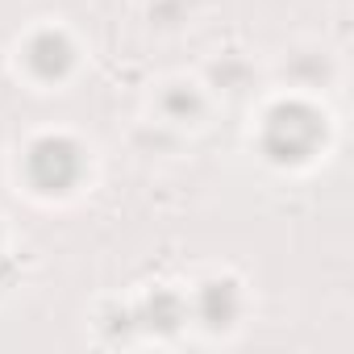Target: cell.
I'll list each match as a JSON object with an SVG mask.
<instances>
[{
    "instance_id": "6da1fadb",
    "label": "cell",
    "mask_w": 354,
    "mask_h": 354,
    "mask_svg": "<svg viewBox=\"0 0 354 354\" xmlns=\"http://www.w3.org/2000/svg\"><path fill=\"white\" fill-rule=\"evenodd\" d=\"M26 175L38 192H71L84 180V150L71 138H38L26 150Z\"/></svg>"
},
{
    "instance_id": "7a4b0ae2",
    "label": "cell",
    "mask_w": 354,
    "mask_h": 354,
    "mask_svg": "<svg viewBox=\"0 0 354 354\" xmlns=\"http://www.w3.org/2000/svg\"><path fill=\"white\" fill-rule=\"evenodd\" d=\"M317 138H321V121L313 109L304 104H279L271 117H267V129H263V150L275 158V162H296V158H308L317 150Z\"/></svg>"
},
{
    "instance_id": "3957f363",
    "label": "cell",
    "mask_w": 354,
    "mask_h": 354,
    "mask_svg": "<svg viewBox=\"0 0 354 354\" xmlns=\"http://www.w3.org/2000/svg\"><path fill=\"white\" fill-rule=\"evenodd\" d=\"M71 59H75L71 42H67L63 34H55V30H42V34L26 46V63H30L34 75H42V80H59V75H67Z\"/></svg>"
},
{
    "instance_id": "277c9868",
    "label": "cell",
    "mask_w": 354,
    "mask_h": 354,
    "mask_svg": "<svg viewBox=\"0 0 354 354\" xmlns=\"http://www.w3.org/2000/svg\"><path fill=\"white\" fill-rule=\"evenodd\" d=\"M196 317L209 325V329H221L238 317V288L225 279V283H205L201 296H196Z\"/></svg>"
},
{
    "instance_id": "5b68a950",
    "label": "cell",
    "mask_w": 354,
    "mask_h": 354,
    "mask_svg": "<svg viewBox=\"0 0 354 354\" xmlns=\"http://www.w3.org/2000/svg\"><path fill=\"white\" fill-rule=\"evenodd\" d=\"M184 300L175 296V292H154L150 300H146V313H142V321L150 325V329H162V333H171L175 325L184 321Z\"/></svg>"
},
{
    "instance_id": "8992f818",
    "label": "cell",
    "mask_w": 354,
    "mask_h": 354,
    "mask_svg": "<svg viewBox=\"0 0 354 354\" xmlns=\"http://www.w3.org/2000/svg\"><path fill=\"white\" fill-rule=\"evenodd\" d=\"M175 109H188V113H196V109H201L196 92H188V88H175V92H167V113H175Z\"/></svg>"
}]
</instances>
